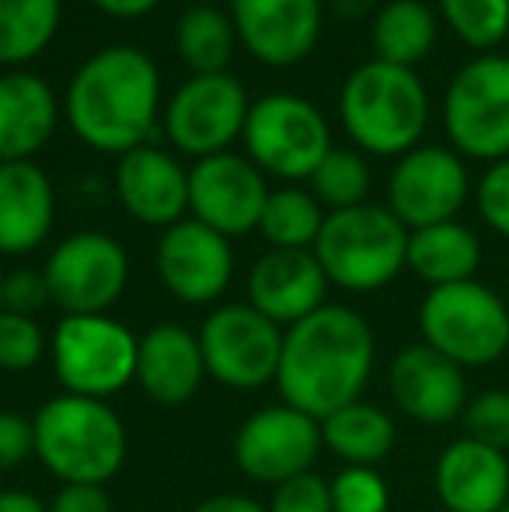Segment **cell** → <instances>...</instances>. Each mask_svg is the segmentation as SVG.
Listing matches in <instances>:
<instances>
[{"label": "cell", "mask_w": 509, "mask_h": 512, "mask_svg": "<svg viewBox=\"0 0 509 512\" xmlns=\"http://www.w3.org/2000/svg\"><path fill=\"white\" fill-rule=\"evenodd\" d=\"M387 391L401 415L419 425L461 422L468 408V373L426 342L405 345L387 366Z\"/></svg>", "instance_id": "17"}, {"label": "cell", "mask_w": 509, "mask_h": 512, "mask_svg": "<svg viewBox=\"0 0 509 512\" xmlns=\"http://www.w3.org/2000/svg\"><path fill=\"white\" fill-rule=\"evenodd\" d=\"M49 512H112L105 485H63L49 502Z\"/></svg>", "instance_id": "40"}, {"label": "cell", "mask_w": 509, "mask_h": 512, "mask_svg": "<svg viewBox=\"0 0 509 512\" xmlns=\"http://www.w3.org/2000/svg\"><path fill=\"white\" fill-rule=\"evenodd\" d=\"M499 512H509V502H506V506H503V509H499Z\"/></svg>", "instance_id": "47"}, {"label": "cell", "mask_w": 509, "mask_h": 512, "mask_svg": "<svg viewBox=\"0 0 509 512\" xmlns=\"http://www.w3.org/2000/svg\"><path fill=\"white\" fill-rule=\"evenodd\" d=\"M377 363V338L353 307L325 304L283 331L276 387L290 408L325 422L363 398Z\"/></svg>", "instance_id": "1"}, {"label": "cell", "mask_w": 509, "mask_h": 512, "mask_svg": "<svg viewBox=\"0 0 509 512\" xmlns=\"http://www.w3.org/2000/svg\"><path fill=\"white\" fill-rule=\"evenodd\" d=\"M189 512H269V509L262 502L248 499V495H213V499H203Z\"/></svg>", "instance_id": "41"}, {"label": "cell", "mask_w": 509, "mask_h": 512, "mask_svg": "<svg viewBox=\"0 0 509 512\" xmlns=\"http://www.w3.org/2000/svg\"><path fill=\"white\" fill-rule=\"evenodd\" d=\"M0 512H49V506L42 499H35L32 492L4 488V492H0Z\"/></svg>", "instance_id": "43"}, {"label": "cell", "mask_w": 509, "mask_h": 512, "mask_svg": "<svg viewBox=\"0 0 509 512\" xmlns=\"http://www.w3.org/2000/svg\"><path fill=\"white\" fill-rule=\"evenodd\" d=\"M325 209L314 199V192L304 189H276L269 192L262 209L258 230L272 248L286 251H314L321 227H325Z\"/></svg>", "instance_id": "30"}, {"label": "cell", "mask_w": 509, "mask_h": 512, "mask_svg": "<svg viewBox=\"0 0 509 512\" xmlns=\"http://www.w3.org/2000/svg\"><path fill=\"white\" fill-rule=\"evenodd\" d=\"M314 199L325 203L328 209H353L367 203L370 192V168L356 150H335L314 168L311 175Z\"/></svg>", "instance_id": "31"}, {"label": "cell", "mask_w": 509, "mask_h": 512, "mask_svg": "<svg viewBox=\"0 0 509 512\" xmlns=\"http://www.w3.org/2000/svg\"><path fill=\"white\" fill-rule=\"evenodd\" d=\"M328 276L314 251L272 248L252 265L248 276V304L279 328H293L325 307Z\"/></svg>", "instance_id": "19"}, {"label": "cell", "mask_w": 509, "mask_h": 512, "mask_svg": "<svg viewBox=\"0 0 509 512\" xmlns=\"http://www.w3.org/2000/svg\"><path fill=\"white\" fill-rule=\"evenodd\" d=\"M60 14L63 0H0V63L35 60L53 42Z\"/></svg>", "instance_id": "29"}, {"label": "cell", "mask_w": 509, "mask_h": 512, "mask_svg": "<svg viewBox=\"0 0 509 512\" xmlns=\"http://www.w3.org/2000/svg\"><path fill=\"white\" fill-rule=\"evenodd\" d=\"M440 14L471 49H492L509 35V0H440Z\"/></svg>", "instance_id": "32"}, {"label": "cell", "mask_w": 509, "mask_h": 512, "mask_svg": "<svg viewBox=\"0 0 509 512\" xmlns=\"http://www.w3.org/2000/svg\"><path fill=\"white\" fill-rule=\"evenodd\" d=\"M419 331L461 370H482L509 352V304L478 279L436 286L419 304Z\"/></svg>", "instance_id": "6"}, {"label": "cell", "mask_w": 509, "mask_h": 512, "mask_svg": "<svg viewBox=\"0 0 509 512\" xmlns=\"http://www.w3.org/2000/svg\"><path fill=\"white\" fill-rule=\"evenodd\" d=\"M56 196L32 161L0 164V255H28L53 230Z\"/></svg>", "instance_id": "23"}, {"label": "cell", "mask_w": 509, "mask_h": 512, "mask_svg": "<svg viewBox=\"0 0 509 512\" xmlns=\"http://www.w3.org/2000/svg\"><path fill=\"white\" fill-rule=\"evenodd\" d=\"M116 192L129 216L147 227H175L189 213V171L157 147H136L116 168Z\"/></svg>", "instance_id": "21"}, {"label": "cell", "mask_w": 509, "mask_h": 512, "mask_svg": "<svg viewBox=\"0 0 509 512\" xmlns=\"http://www.w3.org/2000/svg\"><path fill=\"white\" fill-rule=\"evenodd\" d=\"M461 425L464 436L509 453V387H485L471 394Z\"/></svg>", "instance_id": "33"}, {"label": "cell", "mask_w": 509, "mask_h": 512, "mask_svg": "<svg viewBox=\"0 0 509 512\" xmlns=\"http://www.w3.org/2000/svg\"><path fill=\"white\" fill-rule=\"evenodd\" d=\"M175 46L192 74H227V63L238 46V28L217 4H192L178 18Z\"/></svg>", "instance_id": "28"}, {"label": "cell", "mask_w": 509, "mask_h": 512, "mask_svg": "<svg viewBox=\"0 0 509 512\" xmlns=\"http://www.w3.org/2000/svg\"><path fill=\"white\" fill-rule=\"evenodd\" d=\"M98 11L112 14V18H143V14L154 11L161 0H91Z\"/></svg>", "instance_id": "42"}, {"label": "cell", "mask_w": 509, "mask_h": 512, "mask_svg": "<svg viewBox=\"0 0 509 512\" xmlns=\"http://www.w3.org/2000/svg\"><path fill=\"white\" fill-rule=\"evenodd\" d=\"M46 283L53 304L67 314H105L129 283V258L116 237L102 230L70 234L46 262Z\"/></svg>", "instance_id": "11"}, {"label": "cell", "mask_w": 509, "mask_h": 512, "mask_svg": "<svg viewBox=\"0 0 509 512\" xmlns=\"http://www.w3.org/2000/svg\"><path fill=\"white\" fill-rule=\"evenodd\" d=\"M332 4V11L339 14V18H363L367 11H374L381 0H328Z\"/></svg>", "instance_id": "44"}, {"label": "cell", "mask_w": 509, "mask_h": 512, "mask_svg": "<svg viewBox=\"0 0 509 512\" xmlns=\"http://www.w3.org/2000/svg\"><path fill=\"white\" fill-rule=\"evenodd\" d=\"M328 488L335 512H387L391 506V492L377 467H342Z\"/></svg>", "instance_id": "35"}, {"label": "cell", "mask_w": 509, "mask_h": 512, "mask_svg": "<svg viewBox=\"0 0 509 512\" xmlns=\"http://www.w3.org/2000/svg\"><path fill=\"white\" fill-rule=\"evenodd\" d=\"M314 258L328 283L346 293H377L408 262V227L387 206L363 203L325 216Z\"/></svg>", "instance_id": "5"}, {"label": "cell", "mask_w": 509, "mask_h": 512, "mask_svg": "<svg viewBox=\"0 0 509 512\" xmlns=\"http://www.w3.org/2000/svg\"><path fill=\"white\" fill-rule=\"evenodd\" d=\"M265 199H269V185L248 157L213 154L196 161L189 171L192 220L206 223L227 241L258 230Z\"/></svg>", "instance_id": "15"}, {"label": "cell", "mask_w": 509, "mask_h": 512, "mask_svg": "<svg viewBox=\"0 0 509 512\" xmlns=\"http://www.w3.org/2000/svg\"><path fill=\"white\" fill-rule=\"evenodd\" d=\"M49 304H53V297H49L46 272H39V269L4 272V310L7 314L35 317Z\"/></svg>", "instance_id": "38"}, {"label": "cell", "mask_w": 509, "mask_h": 512, "mask_svg": "<svg viewBox=\"0 0 509 512\" xmlns=\"http://www.w3.org/2000/svg\"><path fill=\"white\" fill-rule=\"evenodd\" d=\"M321 446L325 443H321L318 418L283 401V405L258 408L241 422L234 436V464L245 478L276 488L311 471Z\"/></svg>", "instance_id": "13"}, {"label": "cell", "mask_w": 509, "mask_h": 512, "mask_svg": "<svg viewBox=\"0 0 509 512\" xmlns=\"http://www.w3.org/2000/svg\"><path fill=\"white\" fill-rule=\"evenodd\" d=\"M475 199H478L482 220L489 223L499 237H509V157L506 161L489 164V171H485L475 189Z\"/></svg>", "instance_id": "37"}, {"label": "cell", "mask_w": 509, "mask_h": 512, "mask_svg": "<svg viewBox=\"0 0 509 512\" xmlns=\"http://www.w3.org/2000/svg\"><path fill=\"white\" fill-rule=\"evenodd\" d=\"M206 377L231 391H258L272 384L283 356V328L252 304L217 307L199 328Z\"/></svg>", "instance_id": "10"}, {"label": "cell", "mask_w": 509, "mask_h": 512, "mask_svg": "<svg viewBox=\"0 0 509 512\" xmlns=\"http://www.w3.org/2000/svg\"><path fill=\"white\" fill-rule=\"evenodd\" d=\"M248 108L252 105L238 77L192 74L164 108V133L196 161L227 154V147L245 133Z\"/></svg>", "instance_id": "12"}, {"label": "cell", "mask_w": 509, "mask_h": 512, "mask_svg": "<svg viewBox=\"0 0 509 512\" xmlns=\"http://www.w3.org/2000/svg\"><path fill=\"white\" fill-rule=\"evenodd\" d=\"M0 310H4V272H0Z\"/></svg>", "instance_id": "45"}, {"label": "cell", "mask_w": 509, "mask_h": 512, "mask_svg": "<svg viewBox=\"0 0 509 512\" xmlns=\"http://www.w3.org/2000/svg\"><path fill=\"white\" fill-rule=\"evenodd\" d=\"M443 512H499L509 502V453L461 436L443 446L433 467Z\"/></svg>", "instance_id": "20"}, {"label": "cell", "mask_w": 509, "mask_h": 512, "mask_svg": "<svg viewBox=\"0 0 509 512\" xmlns=\"http://www.w3.org/2000/svg\"><path fill=\"white\" fill-rule=\"evenodd\" d=\"M28 457H35L32 418L0 408V471H14Z\"/></svg>", "instance_id": "39"}, {"label": "cell", "mask_w": 509, "mask_h": 512, "mask_svg": "<svg viewBox=\"0 0 509 512\" xmlns=\"http://www.w3.org/2000/svg\"><path fill=\"white\" fill-rule=\"evenodd\" d=\"M265 509L269 512H335L332 488H328V481L314 471L297 474V478L272 488V499Z\"/></svg>", "instance_id": "36"}, {"label": "cell", "mask_w": 509, "mask_h": 512, "mask_svg": "<svg viewBox=\"0 0 509 512\" xmlns=\"http://www.w3.org/2000/svg\"><path fill=\"white\" fill-rule=\"evenodd\" d=\"M478 265H482V241L464 223L447 220L422 230H408L405 269H412L429 290L468 283V279H475Z\"/></svg>", "instance_id": "25"}, {"label": "cell", "mask_w": 509, "mask_h": 512, "mask_svg": "<svg viewBox=\"0 0 509 512\" xmlns=\"http://www.w3.org/2000/svg\"><path fill=\"white\" fill-rule=\"evenodd\" d=\"M506 304H509V297H506Z\"/></svg>", "instance_id": "48"}, {"label": "cell", "mask_w": 509, "mask_h": 512, "mask_svg": "<svg viewBox=\"0 0 509 512\" xmlns=\"http://www.w3.org/2000/svg\"><path fill=\"white\" fill-rule=\"evenodd\" d=\"M241 140L248 147V161L258 171H269L286 182L311 178L314 168L332 154L325 115L290 91H276L252 102Z\"/></svg>", "instance_id": "9"}, {"label": "cell", "mask_w": 509, "mask_h": 512, "mask_svg": "<svg viewBox=\"0 0 509 512\" xmlns=\"http://www.w3.org/2000/svg\"><path fill=\"white\" fill-rule=\"evenodd\" d=\"M192 4H213V0H192Z\"/></svg>", "instance_id": "46"}, {"label": "cell", "mask_w": 509, "mask_h": 512, "mask_svg": "<svg viewBox=\"0 0 509 512\" xmlns=\"http://www.w3.org/2000/svg\"><path fill=\"white\" fill-rule=\"evenodd\" d=\"M206 380L199 335L182 324H154L136 349V384L150 401L178 408L199 391Z\"/></svg>", "instance_id": "22"}, {"label": "cell", "mask_w": 509, "mask_h": 512, "mask_svg": "<svg viewBox=\"0 0 509 512\" xmlns=\"http://www.w3.org/2000/svg\"><path fill=\"white\" fill-rule=\"evenodd\" d=\"M35 457L63 485H105L126 460V425L109 401L60 394L32 418Z\"/></svg>", "instance_id": "3"}, {"label": "cell", "mask_w": 509, "mask_h": 512, "mask_svg": "<svg viewBox=\"0 0 509 512\" xmlns=\"http://www.w3.org/2000/svg\"><path fill=\"white\" fill-rule=\"evenodd\" d=\"M468 168L450 147H415L394 164L387 182V209L408 230L447 223L468 203Z\"/></svg>", "instance_id": "14"}, {"label": "cell", "mask_w": 509, "mask_h": 512, "mask_svg": "<svg viewBox=\"0 0 509 512\" xmlns=\"http://www.w3.org/2000/svg\"><path fill=\"white\" fill-rule=\"evenodd\" d=\"M60 102L39 74L11 70L0 77V164L28 161L49 143Z\"/></svg>", "instance_id": "24"}, {"label": "cell", "mask_w": 509, "mask_h": 512, "mask_svg": "<svg viewBox=\"0 0 509 512\" xmlns=\"http://www.w3.org/2000/svg\"><path fill=\"white\" fill-rule=\"evenodd\" d=\"M157 276L182 304H213L224 297L234 276L231 241L199 220H178L157 241Z\"/></svg>", "instance_id": "16"}, {"label": "cell", "mask_w": 509, "mask_h": 512, "mask_svg": "<svg viewBox=\"0 0 509 512\" xmlns=\"http://www.w3.org/2000/svg\"><path fill=\"white\" fill-rule=\"evenodd\" d=\"M436 46V14L422 0H387L374 18V60L408 67L422 63Z\"/></svg>", "instance_id": "27"}, {"label": "cell", "mask_w": 509, "mask_h": 512, "mask_svg": "<svg viewBox=\"0 0 509 512\" xmlns=\"http://www.w3.org/2000/svg\"><path fill=\"white\" fill-rule=\"evenodd\" d=\"M63 112L88 147L123 157L154 133L161 112V74L136 46L98 49L70 77Z\"/></svg>", "instance_id": "2"}, {"label": "cell", "mask_w": 509, "mask_h": 512, "mask_svg": "<svg viewBox=\"0 0 509 512\" xmlns=\"http://www.w3.org/2000/svg\"><path fill=\"white\" fill-rule=\"evenodd\" d=\"M238 42L269 67H293L314 53L325 0H231Z\"/></svg>", "instance_id": "18"}, {"label": "cell", "mask_w": 509, "mask_h": 512, "mask_svg": "<svg viewBox=\"0 0 509 512\" xmlns=\"http://www.w3.org/2000/svg\"><path fill=\"white\" fill-rule=\"evenodd\" d=\"M339 115L349 140L374 157H405L429 122V95L415 70L370 60L346 77Z\"/></svg>", "instance_id": "4"}, {"label": "cell", "mask_w": 509, "mask_h": 512, "mask_svg": "<svg viewBox=\"0 0 509 512\" xmlns=\"http://www.w3.org/2000/svg\"><path fill=\"white\" fill-rule=\"evenodd\" d=\"M443 129L471 161L509 157V56L482 53L464 63L443 95Z\"/></svg>", "instance_id": "8"}, {"label": "cell", "mask_w": 509, "mask_h": 512, "mask_svg": "<svg viewBox=\"0 0 509 512\" xmlns=\"http://www.w3.org/2000/svg\"><path fill=\"white\" fill-rule=\"evenodd\" d=\"M321 443L346 467H377L391 457L398 425L381 405L360 398L321 422Z\"/></svg>", "instance_id": "26"}, {"label": "cell", "mask_w": 509, "mask_h": 512, "mask_svg": "<svg viewBox=\"0 0 509 512\" xmlns=\"http://www.w3.org/2000/svg\"><path fill=\"white\" fill-rule=\"evenodd\" d=\"M46 356V335L35 317L0 310V373H28Z\"/></svg>", "instance_id": "34"}, {"label": "cell", "mask_w": 509, "mask_h": 512, "mask_svg": "<svg viewBox=\"0 0 509 512\" xmlns=\"http://www.w3.org/2000/svg\"><path fill=\"white\" fill-rule=\"evenodd\" d=\"M140 338L109 314H67L53 331V370L63 394L105 401L136 380Z\"/></svg>", "instance_id": "7"}]
</instances>
